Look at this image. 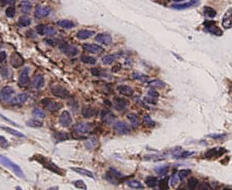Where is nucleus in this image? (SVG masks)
Instances as JSON below:
<instances>
[{"label": "nucleus", "mask_w": 232, "mask_h": 190, "mask_svg": "<svg viewBox=\"0 0 232 190\" xmlns=\"http://www.w3.org/2000/svg\"><path fill=\"white\" fill-rule=\"evenodd\" d=\"M71 169H72L73 171H74L75 172L78 173V174L94 179V174H93L92 172L88 170V169H84V168H81V167H72L71 168Z\"/></svg>", "instance_id": "24"}, {"label": "nucleus", "mask_w": 232, "mask_h": 190, "mask_svg": "<svg viewBox=\"0 0 232 190\" xmlns=\"http://www.w3.org/2000/svg\"><path fill=\"white\" fill-rule=\"evenodd\" d=\"M116 89L119 93L125 96H132L134 93V89L128 85H120L118 86Z\"/></svg>", "instance_id": "20"}, {"label": "nucleus", "mask_w": 232, "mask_h": 190, "mask_svg": "<svg viewBox=\"0 0 232 190\" xmlns=\"http://www.w3.org/2000/svg\"><path fill=\"white\" fill-rule=\"evenodd\" d=\"M114 129L120 135H126L131 132V127L124 121L116 122L114 124Z\"/></svg>", "instance_id": "10"}, {"label": "nucleus", "mask_w": 232, "mask_h": 190, "mask_svg": "<svg viewBox=\"0 0 232 190\" xmlns=\"http://www.w3.org/2000/svg\"><path fill=\"white\" fill-rule=\"evenodd\" d=\"M227 149L224 147H214L211 148L206 152L204 154V157L206 159H212V158H217L220 157L221 155L227 152Z\"/></svg>", "instance_id": "3"}, {"label": "nucleus", "mask_w": 232, "mask_h": 190, "mask_svg": "<svg viewBox=\"0 0 232 190\" xmlns=\"http://www.w3.org/2000/svg\"><path fill=\"white\" fill-rule=\"evenodd\" d=\"M96 114V110L94 108H93L91 106H86V107H84L83 109H82V115L84 118H92L93 116H94Z\"/></svg>", "instance_id": "23"}, {"label": "nucleus", "mask_w": 232, "mask_h": 190, "mask_svg": "<svg viewBox=\"0 0 232 190\" xmlns=\"http://www.w3.org/2000/svg\"><path fill=\"white\" fill-rule=\"evenodd\" d=\"M148 95H149V96H150V97L154 98H158L159 96H160V94H159V93L157 90H155L154 89H149V92H148Z\"/></svg>", "instance_id": "54"}, {"label": "nucleus", "mask_w": 232, "mask_h": 190, "mask_svg": "<svg viewBox=\"0 0 232 190\" xmlns=\"http://www.w3.org/2000/svg\"><path fill=\"white\" fill-rule=\"evenodd\" d=\"M95 34V32L89 30H81L77 33V38L81 40H85L91 38Z\"/></svg>", "instance_id": "26"}, {"label": "nucleus", "mask_w": 232, "mask_h": 190, "mask_svg": "<svg viewBox=\"0 0 232 190\" xmlns=\"http://www.w3.org/2000/svg\"><path fill=\"white\" fill-rule=\"evenodd\" d=\"M191 170L190 169H182L178 173V176L180 178V180H183L184 178H187L189 175L191 174Z\"/></svg>", "instance_id": "52"}, {"label": "nucleus", "mask_w": 232, "mask_h": 190, "mask_svg": "<svg viewBox=\"0 0 232 190\" xmlns=\"http://www.w3.org/2000/svg\"><path fill=\"white\" fill-rule=\"evenodd\" d=\"M91 73L94 75V76H98L100 75V71L97 70V69L94 68V69H92V70H91Z\"/></svg>", "instance_id": "61"}, {"label": "nucleus", "mask_w": 232, "mask_h": 190, "mask_svg": "<svg viewBox=\"0 0 232 190\" xmlns=\"http://www.w3.org/2000/svg\"><path fill=\"white\" fill-rule=\"evenodd\" d=\"M180 178H179L178 175H173L172 177H171V186H176L177 184H178L179 181H180Z\"/></svg>", "instance_id": "55"}, {"label": "nucleus", "mask_w": 232, "mask_h": 190, "mask_svg": "<svg viewBox=\"0 0 232 190\" xmlns=\"http://www.w3.org/2000/svg\"><path fill=\"white\" fill-rule=\"evenodd\" d=\"M133 78H134V79L138 80V81H141L143 82H145L149 79V76L140 72H134V73H133Z\"/></svg>", "instance_id": "43"}, {"label": "nucleus", "mask_w": 232, "mask_h": 190, "mask_svg": "<svg viewBox=\"0 0 232 190\" xmlns=\"http://www.w3.org/2000/svg\"><path fill=\"white\" fill-rule=\"evenodd\" d=\"M14 89L11 87L6 86L4 87L0 91V98L2 101H8L11 98L12 95L14 94Z\"/></svg>", "instance_id": "16"}, {"label": "nucleus", "mask_w": 232, "mask_h": 190, "mask_svg": "<svg viewBox=\"0 0 232 190\" xmlns=\"http://www.w3.org/2000/svg\"><path fill=\"white\" fill-rule=\"evenodd\" d=\"M2 129H4L5 132H7L8 133H10V134L13 135V136L18 137V138H25V136L23 134V133H20L19 131L16 130V129L10 128V127H2Z\"/></svg>", "instance_id": "32"}, {"label": "nucleus", "mask_w": 232, "mask_h": 190, "mask_svg": "<svg viewBox=\"0 0 232 190\" xmlns=\"http://www.w3.org/2000/svg\"><path fill=\"white\" fill-rule=\"evenodd\" d=\"M60 50L66 56H71V57L76 56L79 53L77 47L74 46V45H68V44H63L60 46Z\"/></svg>", "instance_id": "9"}, {"label": "nucleus", "mask_w": 232, "mask_h": 190, "mask_svg": "<svg viewBox=\"0 0 232 190\" xmlns=\"http://www.w3.org/2000/svg\"><path fill=\"white\" fill-rule=\"evenodd\" d=\"M83 49L85 51L92 53L99 54L102 53L104 52V48L100 45H96V44H85L83 45Z\"/></svg>", "instance_id": "13"}, {"label": "nucleus", "mask_w": 232, "mask_h": 190, "mask_svg": "<svg viewBox=\"0 0 232 190\" xmlns=\"http://www.w3.org/2000/svg\"><path fill=\"white\" fill-rule=\"evenodd\" d=\"M36 160L40 162V163L43 164L45 168H47V169H50L51 171H53L54 172L57 173V174H59V175H64L63 169L58 167L57 166L53 163L51 160L47 159V158H45V157H43L40 155H36Z\"/></svg>", "instance_id": "2"}, {"label": "nucleus", "mask_w": 232, "mask_h": 190, "mask_svg": "<svg viewBox=\"0 0 232 190\" xmlns=\"http://www.w3.org/2000/svg\"><path fill=\"white\" fill-rule=\"evenodd\" d=\"M169 178H162L161 180L159 181V188L162 190H166L169 189Z\"/></svg>", "instance_id": "45"}, {"label": "nucleus", "mask_w": 232, "mask_h": 190, "mask_svg": "<svg viewBox=\"0 0 232 190\" xmlns=\"http://www.w3.org/2000/svg\"><path fill=\"white\" fill-rule=\"evenodd\" d=\"M81 61L83 63L88 64V65H94L96 62V58L93 57V56H83L81 57Z\"/></svg>", "instance_id": "44"}, {"label": "nucleus", "mask_w": 232, "mask_h": 190, "mask_svg": "<svg viewBox=\"0 0 232 190\" xmlns=\"http://www.w3.org/2000/svg\"><path fill=\"white\" fill-rule=\"evenodd\" d=\"M110 172H112L113 174H114V175H116V177H118V178H121V177H122V174L120 172H119L118 170H116L115 168H113V167H111L110 169Z\"/></svg>", "instance_id": "56"}, {"label": "nucleus", "mask_w": 232, "mask_h": 190, "mask_svg": "<svg viewBox=\"0 0 232 190\" xmlns=\"http://www.w3.org/2000/svg\"><path fill=\"white\" fill-rule=\"evenodd\" d=\"M127 118L130 121V122L134 127H137L140 125V118H139L137 115L135 114V113H129L127 116Z\"/></svg>", "instance_id": "33"}, {"label": "nucleus", "mask_w": 232, "mask_h": 190, "mask_svg": "<svg viewBox=\"0 0 232 190\" xmlns=\"http://www.w3.org/2000/svg\"><path fill=\"white\" fill-rule=\"evenodd\" d=\"M54 138L57 141H65L68 138V135L65 133H56L54 135Z\"/></svg>", "instance_id": "46"}, {"label": "nucleus", "mask_w": 232, "mask_h": 190, "mask_svg": "<svg viewBox=\"0 0 232 190\" xmlns=\"http://www.w3.org/2000/svg\"><path fill=\"white\" fill-rule=\"evenodd\" d=\"M51 92L54 96L60 98H67L70 96V93L67 91V89L59 85L53 87L51 88Z\"/></svg>", "instance_id": "7"}, {"label": "nucleus", "mask_w": 232, "mask_h": 190, "mask_svg": "<svg viewBox=\"0 0 232 190\" xmlns=\"http://www.w3.org/2000/svg\"><path fill=\"white\" fill-rule=\"evenodd\" d=\"M44 85H45V78H44V76L41 74L36 75L34 78V81H33V86L36 89H41Z\"/></svg>", "instance_id": "25"}, {"label": "nucleus", "mask_w": 232, "mask_h": 190, "mask_svg": "<svg viewBox=\"0 0 232 190\" xmlns=\"http://www.w3.org/2000/svg\"><path fill=\"white\" fill-rule=\"evenodd\" d=\"M28 95L27 93H21V94L17 95L10 101L11 105H19L25 103L28 100Z\"/></svg>", "instance_id": "21"}, {"label": "nucleus", "mask_w": 232, "mask_h": 190, "mask_svg": "<svg viewBox=\"0 0 232 190\" xmlns=\"http://www.w3.org/2000/svg\"><path fill=\"white\" fill-rule=\"evenodd\" d=\"M154 171L157 173L158 175H165L168 172L169 170V167L166 165H162V166H157L154 168Z\"/></svg>", "instance_id": "41"}, {"label": "nucleus", "mask_w": 232, "mask_h": 190, "mask_svg": "<svg viewBox=\"0 0 232 190\" xmlns=\"http://www.w3.org/2000/svg\"><path fill=\"white\" fill-rule=\"evenodd\" d=\"M31 21L30 18L26 16H21L18 20V25L21 27L28 26V25H31Z\"/></svg>", "instance_id": "40"}, {"label": "nucleus", "mask_w": 232, "mask_h": 190, "mask_svg": "<svg viewBox=\"0 0 232 190\" xmlns=\"http://www.w3.org/2000/svg\"><path fill=\"white\" fill-rule=\"evenodd\" d=\"M31 3L29 1H22L20 4V9H21V11L25 14H28L31 12Z\"/></svg>", "instance_id": "29"}, {"label": "nucleus", "mask_w": 232, "mask_h": 190, "mask_svg": "<svg viewBox=\"0 0 232 190\" xmlns=\"http://www.w3.org/2000/svg\"><path fill=\"white\" fill-rule=\"evenodd\" d=\"M222 25L225 29H230L231 27V8H228V10L224 14L222 20Z\"/></svg>", "instance_id": "19"}, {"label": "nucleus", "mask_w": 232, "mask_h": 190, "mask_svg": "<svg viewBox=\"0 0 232 190\" xmlns=\"http://www.w3.org/2000/svg\"><path fill=\"white\" fill-rule=\"evenodd\" d=\"M98 144V140L95 138H91L85 141V146L88 149H94Z\"/></svg>", "instance_id": "37"}, {"label": "nucleus", "mask_w": 232, "mask_h": 190, "mask_svg": "<svg viewBox=\"0 0 232 190\" xmlns=\"http://www.w3.org/2000/svg\"><path fill=\"white\" fill-rule=\"evenodd\" d=\"M127 185L129 186V187L132 188V189H143L144 186L142 184V183L139 180H128Z\"/></svg>", "instance_id": "35"}, {"label": "nucleus", "mask_w": 232, "mask_h": 190, "mask_svg": "<svg viewBox=\"0 0 232 190\" xmlns=\"http://www.w3.org/2000/svg\"><path fill=\"white\" fill-rule=\"evenodd\" d=\"M42 103L51 112H56L63 107L62 104L55 101L52 98H44Z\"/></svg>", "instance_id": "4"}, {"label": "nucleus", "mask_w": 232, "mask_h": 190, "mask_svg": "<svg viewBox=\"0 0 232 190\" xmlns=\"http://www.w3.org/2000/svg\"><path fill=\"white\" fill-rule=\"evenodd\" d=\"M9 147V143L8 140L4 136H0V147L2 149H6Z\"/></svg>", "instance_id": "53"}, {"label": "nucleus", "mask_w": 232, "mask_h": 190, "mask_svg": "<svg viewBox=\"0 0 232 190\" xmlns=\"http://www.w3.org/2000/svg\"><path fill=\"white\" fill-rule=\"evenodd\" d=\"M59 123L63 127H67L72 124V118L68 111L65 110L59 117Z\"/></svg>", "instance_id": "14"}, {"label": "nucleus", "mask_w": 232, "mask_h": 190, "mask_svg": "<svg viewBox=\"0 0 232 190\" xmlns=\"http://www.w3.org/2000/svg\"><path fill=\"white\" fill-rule=\"evenodd\" d=\"M129 103L127 100L123 98H115L114 99V105L115 109L118 111H123L127 108Z\"/></svg>", "instance_id": "15"}, {"label": "nucleus", "mask_w": 232, "mask_h": 190, "mask_svg": "<svg viewBox=\"0 0 232 190\" xmlns=\"http://www.w3.org/2000/svg\"><path fill=\"white\" fill-rule=\"evenodd\" d=\"M144 100H145V101L146 102V103L151 104V105H156L157 104L154 98H151V97H150V96L149 97H145V98H144Z\"/></svg>", "instance_id": "57"}, {"label": "nucleus", "mask_w": 232, "mask_h": 190, "mask_svg": "<svg viewBox=\"0 0 232 190\" xmlns=\"http://www.w3.org/2000/svg\"><path fill=\"white\" fill-rule=\"evenodd\" d=\"M51 10L47 7H39L36 9L35 13H34V16L36 19H40L46 17L50 14Z\"/></svg>", "instance_id": "18"}, {"label": "nucleus", "mask_w": 232, "mask_h": 190, "mask_svg": "<svg viewBox=\"0 0 232 190\" xmlns=\"http://www.w3.org/2000/svg\"><path fill=\"white\" fill-rule=\"evenodd\" d=\"M199 0H191V1L185 3V4H178V5H173L172 8L175 9H178V10H182V9H185L191 8V7L193 6V5H197V3L198 2Z\"/></svg>", "instance_id": "28"}, {"label": "nucleus", "mask_w": 232, "mask_h": 190, "mask_svg": "<svg viewBox=\"0 0 232 190\" xmlns=\"http://www.w3.org/2000/svg\"><path fill=\"white\" fill-rule=\"evenodd\" d=\"M194 153V152L189 151H176L173 154V158H177V159H182V158H189Z\"/></svg>", "instance_id": "27"}, {"label": "nucleus", "mask_w": 232, "mask_h": 190, "mask_svg": "<svg viewBox=\"0 0 232 190\" xmlns=\"http://www.w3.org/2000/svg\"><path fill=\"white\" fill-rule=\"evenodd\" d=\"M92 130V125L86 122H82L76 124L74 127V131L79 134H86Z\"/></svg>", "instance_id": "11"}, {"label": "nucleus", "mask_w": 232, "mask_h": 190, "mask_svg": "<svg viewBox=\"0 0 232 190\" xmlns=\"http://www.w3.org/2000/svg\"><path fill=\"white\" fill-rule=\"evenodd\" d=\"M33 115H34L35 117H36V118H45V116H46V114H45V111L40 108L34 109V110H33Z\"/></svg>", "instance_id": "47"}, {"label": "nucleus", "mask_w": 232, "mask_h": 190, "mask_svg": "<svg viewBox=\"0 0 232 190\" xmlns=\"http://www.w3.org/2000/svg\"><path fill=\"white\" fill-rule=\"evenodd\" d=\"M95 40L97 42H100L105 45H110L112 43V38L109 34H99L95 37Z\"/></svg>", "instance_id": "17"}, {"label": "nucleus", "mask_w": 232, "mask_h": 190, "mask_svg": "<svg viewBox=\"0 0 232 190\" xmlns=\"http://www.w3.org/2000/svg\"><path fill=\"white\" fill-rule=\"evenodd\" d=\"M10 65L13 67H15V68H18V67L22 66L25 63V60L22 58V56H21L18 53H14L11 54L10 58Z\"/></svg>", "instance_id": "12"}, {"label": "nucleus", "mask_w": 232, "mask_h": 190, "mask_svg": "<svg viewBox=\"0 0 232 190\" xmlns=\"http://www.w3.org/2000/svg\"><path fill=\"white\" fill-rule=\"evenodd\" d=\"M226 134H220V135H216V134H214V135H210L209 137L211 138H214V139H219V138H224L225 136H226Z\"/></svg>", "instance_id": "59"}, {"label": "nucleus", "mask_w": 232, "mask_h": 190, "mask_svg": "<svg viewBox=\"0 0 232 190\" xmlns=\"http://www.w3.org/2000/svg\"><path fill=\"white\" fill-rule=\"evenodd\" d=\"M6 57H7L6 53L4 52V51H2V52H0V63H2V62L4 61L6 59Z\"/></svg>", "instance_id": "60"}, {"label": "nucleus", "mask_w": 232, "mask_h": 190, "mask_svg": "<svg viewBox=\"0 0 232 190\" xmlns=\"http://www.w3.org/2000/svg\"><path fill=\"white\" fill-rule=\"evenodd\" d=\"M117 178L118 177H116V175H114L112 172H107L105 175V178L108 181L111 183L112 184H115V185H118V184H120Z\"/></svg>", "instance_id": "36"}, {"label": "nucleus", "mask_w": 232, "mask_h": 190, "mask_svg": "<svg viewBox=\"0 0 232 190\" xmlns=\"http://www.w3.org/2000/svg\"><path fill=\"white\" fill-rule=\"evenodd\" d=\"M27 126L32 128H39L43 126V122L37 119H30L27 121Z\"/></svg>", "instance_id": "34"}, {"label": "nucleus", "mask_w": 232, "mask_h": 190, "mask_svg": "<svg viewBox=\"0 0 232 190\" xmlns=\"http://www.w3.org/2000/svg\"><path fill=\"white\" fill-rule=\"evenodd\" d=\"M101 118L103 121L111 124L115 119V116L108 109H104L101 113Z\"/></svg>", "instance_id": "22"}, {"label": "nucleus", "mask_w": 232, "mask_h": 190, "mask_svg": "<svg viewBox=\"0 0 232 190\" xmlns=\"http://www.w3.org/2000/svg\"><path fill=\"white\" fill-rule=\"evenodd\" d=\"M148 85L152 88H163L166 86V84L164 81L159 79L152 80L148 83Z\"/></svg>", "instance_id": "30"}, {"label": "nucleus", "mask_w": 232, "mask_h": 190, "mask_svg": "<svg viewBox=\"0 0 232 190\" xmlns=\"http://www.w3.org/2000/svg\"><path fill=\"white\" fill-rule=\"evenodd\" d=\"M198 180L196 178H194V177H192V178H191L188 180V189L190 190L195 189L197 187V186H198Z\"/></svg>", "instance_id": "42"}, {"label": "nucleus", "mask_w": 232, "mask_h": 190, "mask_svg": "<svg viewBox=\"0 0 232 190\" xmlns=\"http://www.w3.org/2000/svg\"><path fill=\"white\" fill-rule=\"evenodd\" d=\"M73 184H74L75 187L77 188V189H85V190L87 189L86 184H85V182H84L83 180H75V181L73 182Z\"/></svg>", "instance_id": "49"}, {"label": "nucleus", "mask_w": 232, "mask_h": 190, "mask_svg": "<svg viewBox=\"0 0 232 190\" xmlns=\"http://www.w3.org/2000/svg\"><path fill=\"white\" fill-rule=\"evenodd\" d=\"M116 58V56L115 54H111V55H108V56H104L102 58V61L104 65H109L114 62Z\"/></svg>", "instance_id": "39"}, {"label": "nucleus", "mask_w": 232, "mask_h": 190, "mask_svg": "<svg viewBox=\"0 0 232 190\" xmlns=\"http://www.w3.org/2000/svg\"><path fill=\"white\" fill-rule=\"evenodd\" d=\"M36 31L38 34L41 36H54L56 34V30L54 27L51 26H47L45 25H37L36 27Z\"/></svg>", "instance_id": "6"}, {"label": "nucleus", "mask_w": 232, "mask_h": 190, "mask_svg": "<svg viewBox=\"0 0 232 190\" xmlns=\"http://www.w3.org/2000/svg\"><path fill=\"white\" fill-rule=\"evenodd\" d=\"M204 13L208 17L210 18H214L217 15V13L215 11V10L212 8H210V7H206L204 8Z\"/></svg>", "instance_id": "48"}, {"label": "nucleus", "mask_w": 232, "mask_h": 190, "mask_svg": "<svg viewBox=\"0 0 232 190\" xmlns=\"http://www.w3.org/2000/svg\"><path fill=\"white\" fill-rule=\"evenodd\" d=\"M205 26V30L210 34H213V35L220 36L222 35V30L216 25V23L212 21H208L204 23Z\"/></svg>", "instance_id": "5"}, {"label": "nucleus", "mask_w": 232, "mask_h": 190, "mask_svg": "<svg viewBox=\"0 0 232 190\" xmlns=\"http://www.w3.org/2000/svg\"><path fill=\"white\" fill-rule=\"evenodd\" d=\"M29 72H30V69L28 67H25L20 73L19 77V85L21 87H28L29 84H30Z\"/></svg>", "instance_id": "8"}, {"label": "nucleus", "mask_w": 232, "mask_h": 190, "mask_svg": "<svg viewBox=\"0 0 232 190\" xmlns=\"http://www.w3.org/2000/svg\"><path fill=\"white\" fill-rule=\"evenodd\" d=\"M144 121H145V123L147 124L148 126H149V127H155V125H156V123L154 122V121H153L152 118H151V116H149V115H145V116H144Z\"/></svg>", "instance_id": "51"}, {"label": "nucleus", "mask_w": 232, "mask_h": 190, "mask_svg": "<svg viewBox=\"0 0 232 190\" xmlns=\"http://www.w3.org/2000/svg\"><path fill=\"white\" fill-rule=\"evenodd\" d=\"M145 183L146 185L149 186V187L153 188L157 185L158 179L156 177L150 176V177H148V178L145 179Z\"/></svg>", "instance_id": "38"}, {"label": "nucleus", "mask_w": 232, "mask_h": 190, "mask_svg": "<svg viewBox=\"0 0 232 190\" xmlns=\"http://www.w3.org/2000/svg\"><path fill=\"white\" fill-rule=\"evenodd\" d=\"M57 25H59V27H63V28L65 29H71L74 27L75 25L73 22L70 21V20H67V19H63V20H59V21L57 22Z\"/></svg>", "instance_id": "31"}, {"label": "nucleus", "mask_w": 232, "mask_h": 190, "mask_svg": "<svg viewBox=\"0 0 232 190\" xmlns=\"http://www.w3.org/2000/svg\"><path fill=\"white\" fill-rule=\"evenodd\" d=\"M5 14L9 18H13L16 14V8L13 6H10L5 10Z\"/></svg>", "instance_id": "50"}, {"label": "nucleus", "mask_w": 232, "mask_h": 190, "mask_svg": "<svg viewBox=\"0 0 232 190\" xmlns=\"http://www.w3.org/2000/svg\"><path fill=\"white\" fill-rule=\"evenodd\" d=\"M16 0H0V5H4L5 4H14Z\"/></svg>", "instance_id": "58"}, {"label": "nucleus", "mask_w": 232, "mask_h": 190, "mask_svg": "<svg viewBox=\"0 0 232 190\" xmlns=\"http://www.w3.org/2000/svg\"><path fill=\"white\" fill-rule=\"evenodd\" d=\"M0 163L2 164L3 166H5V167L11 169L13 172L17 175L18 177H19V178H24L25 177L22 169L20 168L19 166L14 163V162H13L11 160H10L7 157L3 156V155H0Z\"/></svg>", "instance_id": "1"}]
</instances>
